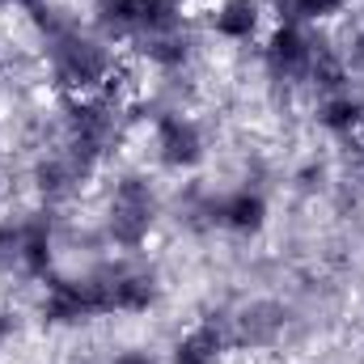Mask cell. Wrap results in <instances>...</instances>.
Listing matches in <instances>:
<instances>
[{
    "instance_id": "d6986e66",
    "label": "cell",
    "mask_w": 364,
    "mask_h": 364,
    "mask_svg": "<svg viewBox=\"0 0 364 364\" xmlns=\"http://www.w3.org/2000/svg\"><path fill=\"white\" fill-rule=\"evenodd\" d=\"M110 364H153V356H144V352H123V356H114Z\"/></svg>"
},
{
    "instance_id": "7a4b0ae2",
    "label": "cell",
    "mask_w": 364,
    "mask_h": 364,
    "mask_svg": "<svg viewBox=\"0 0 364 364\" xmlns=\"http://www.w3.org/2000/svg\"><path fill=\"white\" fill-rule=\"evenodd\" d=\"M123 136V114L114 106V97L106 93H90V97H73L68 110H64V149L85 161V166H97Z\"/></svg>"
},
{
    "instance_id": "ffe728a7",
    "label": "cell",
    "mask_w": 364,
    "mask_h": 364,
    "mask_svg": "<svg viewBox=\"0 0 364 364\" xmlns=\"http://www.w3.org/2000/svg\"><path fill=\"white\" fill-rule=\"evenodd\" d=\"M9 335H13V318H9V314H0V343H4Z\"/></svg>"
},
{
    "instance_id": "603a6c76",
    "label": "cell",
    "mask_w": 364,
    "mask_h": 364,
    "mask_svg": "<svg viewBox=\"0 0 364 364\" xmlns=\"http://www.w3.org/2000/svg\"><path fill=\"white\" fill-rule=\"evenodd\" d=\"M360 166H364V157H360Z\"/></svg>"
},
{
    "instance_id": "277c9868",
    "label": "cell",
    "mask_w": 364,
    "mask_h": 364,
    "mask_svg": "<svg viewBox=\"0 0 364 364\" xmlns=\"http://www.w3.org/2000/svg\"><path fill=\"white\" fill-rule=\"evenodd\" d=\"M153 225H157V191L144 178H123L114 186V195H110L106 233H110L119 246L136 250V246L149 242Z\"/></svg>"
},
{
    "instance_id": "5bb4252c",
    "label": "cell",
    "mask_w": 364,
    "mask_h": 364,
    "mask_svg": "<svg viewBox=\"0 0 364 364\" xmlns=\"http://www.w3.org/2000/svg\"><path fill=\"white\" fill-rule=\"evenodd\" d=\"M318 123L335 136H352L364 123V106L352 97V93H331L322 106H318Z\"/></svg>"
},
{
    "instance_id": "ba28073f",
    "label": "cell",
    "mask_w": 364,
    "mask_h": 364,
    "mask_svg": "<svg viewBox=\"0 0 364 364\" xmlns=\"http://www.w3.org/2000/svg\"><path fill=\"white\" fill-rule=\"evenodd\" d=\"M102 288H106V314H144L157 301V279L132 267L102 272Z\"/></svg>"
},
{
    "instance_id": "6da1fadb",
    "label": "cell",
    "mask_w": 364,
    "mask_h": 364,
    "mask_svg": "<svg viewBox=\"0 0 364 364\" xmlns=\"http://www.w3.org/2000/svg\"><path fill=\"white\" fill-rule=\"evenodd\" d=\"M38 21V30L47 34V60H51V77L77 97L102 93L114 77V60L102 43H93L90 34H81L73 21H60L55 9H34L30 13Z\"/></svg>"
},
{
    "instance_id": "5b68a950",
    "label": "cell",
    "mask_w": 364,
    "mask_h": 364,
    "mask_svg": "<svg viewBox=\"0 0 364 364\" xmlns=\"http://www.w3.org/2000/svg\"><path fill=\"white\" fill-rule=\"evenodd\" d=\"M318 51L322 43L305 30V26H292V21H279L263 47V60H267V73L275 81H288V85H301L314 77V64H318Z\"/></svg>"
},
{
    "instance_id": "8992f818",
    "label": "cell",
    "mask_w": 364,
    "mask_h": 364,
    "mask_svg": "<svg viewBox=\"0 0 364 364\" xmlns=\"http://www.w3.org/2000/svg\"><path fill=\"white\" fill-rule=\"evenodd\" d=\"M97 314H106V288L102 275H85V279H51L47 296H43V318L51 326H77L90 322Z\"/></svg>"
},
{
    "instance_id": "9a60e30c",
    "label": "cell",
    "mask_w": 364,
    "mask_h": 364,
    "mask_svg": "<svg viewBox=\"0 0 364 364\" xmlns=\"http://www.w3.org/2000/svg\"><path fill=\"white\" fill-rule=\"evenodd\" d=\"M140 51H144L153 64H161V68H178L182 60L191 55V38H186V30H166V34H157V38H144Z\"/></svg>"
},
{
    "instance_id": "e0dca14e",
    "label": "cell",
    "mask_w": 364,
    "mask_h": 364,
    "mask_svg": "<svg viewBox=\"0 0 364 364\" xmlns=\"http://www.w3.org/2000/svg\"><path fill=\"white\" fill-rule=\"evenodd\" d=\"M242 339L246 343H267L275 331H279V309H272V305H255V309H246L242 314Z\"/></svg>"
},
{
    "instance_id": "30bf717a",
    "label": "cell",
    "mask_w": 364,
    "mask_h": 364,
    "mask_svg": "<svg viewBox=\"0 0 364 364\" xmlns=\"http://www.w3.org/2000/svg\"><path fill=\"white\" fill-rule=\"evenodd\" d=\"M229 352V331L216 322H199L195 331H186L174 348V364H220Z\"/></svg>"
},
{
    "instance_id": "ac0fdd59",
    "label": "cell",
    "mask_w": 364,
    "mask_h": 364,
    "mask_svg": "<svg viewBox=\"0 0 364 364\" xmlns=\"http://www.w3.org/2000/svg\"><path fill=\"white\" fill-rule=\"evenodd\" d=\"M17 246H21V233L13 220H0V272L17 263Z\"/></svg>"
},
{
    "instance_id": "9c48e42d",
    "label": "cell",
    "mask_w": 364,
    "mask_h": 364,
    "mask_svg": "<svg viewBox=\"0 0 364 364\" xmlns=\"http://www.w3.org/2000/svg\"><path fill=\"white\" fill-rule=\"evenodd\" d=\"M208 216H212V225H220L229 233H259L267 225V203L259 191H233V195L212 199Z\"/></svg>"
},
{
    "instance_id": "7c38bea8",
    "label": "cell",
    "mask_w": 364,
    "mask_h": 364,
    "mask_svg": "<svg viewBox=\"0 0 364 364\" xmlns=\"http://www.w3.org/2000/svg\"><path fill=\"white\" fill-rule=\"evenodd\" d=\"M21 246H17V267L26 275H47L51 272V220L47 216H30L17 225Z\"/></svg>"
},
{
    "instance_id": "4fadbf2b",
    "label": "cell",
    "mask_w": 364,
    "mask_h": 364,
    "mask_svg": "<svg viewBox=\"0 0 364 364\" xmlns=\"http://www.w3.org/2000/svg\"><path fill=\"white\" fill-rule=\"evenodd\" d=\"M259 21H263V4L259 0H225L216 13H212V30L229 43H246L259 34Z\"/></svg>"
},
{
    "instance_id": "8fae6325",
    "label": "cell",
    "mask_w": 364,
    "mask_h": 364,
    "mask_svg": "<svg viewBox=\"0 0 364 364\" xmlns=\"http://www.w3.org/2000/svg\"><path fill=\"white\" fill-rule=\"evenodd\" d=\"M93 170L85 166V161H77L68 149L64 153H55V157H47L43 166H38V191L47 195V199H68L73 191H81V182L90 178Z\"/></svg>"
},
{
    "instance_id": "2e32d148",
    "label": "cell",
    "mask_w": 364,
    "mask_h": 364,
    "mask_svg": "<svg viewBox=\"0 0 364 364\" xmlns=\"http://www.w3.org/2000/svg\"><path fill=\"white\" fill-rule=\"evenodd\" d=\"M343 9V0H279V21L292 26H309V21H326Z\"/></svg>"
},
{
    "instance_id": "52a82bcc",
    "label": "cell",
    "mask_w": 364,
    "mask_h": 364,
    "mask_svg": "<svg viewBox=\"0 0 364 364\" xmlns=\"http://www.w3.org/2000/svg\"><path fill=\"white\" fill-rule=\"evenodd\" d=\"M157 157L170 170H191L203 157V132L186 114H161L157 119Z\"/></svg>"
},
{
    "instance_id": "3957f363",
    "label": "cell",
    "mask_w": 364,
    "mask_h": 364,
    "mask_svg": "<svg viewBox=\"0 0 364 364\" xmlns=\"http://www.w3.org/2000/svg\"><path fill=\"white\" fill-rule=\"evenodd\" d=\"M93 21L110 38H157L166 30H182V0H93Z\"/></svg>"
},
{
    "instance_id": "44dd1931",
    "label": "cell",
    "mask_w": 364,
    "mask_h": 364,
    "mask_svg": "<svg viewBox=\"0 0 364 364\" xmlns=\"http://www.w3.org/2000/svg\"><path fill=\"white\" fill-rule=\"evenodd\" d=\"M13 4H21V9H26V13H34V9H43V4H47V0H13Z\"/></svg>"
},
{
    "instance_id": "7402d4cb",
    "label": "cell",
    "mask_w": 364,
    "mask_h": 364,
    "mask_svg": "<svg viewBox=\"0 0 364 364\" xmlns=\"http://www.w3.org/2000/svg\"><path fill=\"white\" fill-rule=\"evenodd\" d=\"M9 4H13V0H0V9H9Z\"/></svg>"
}]
</instances>
